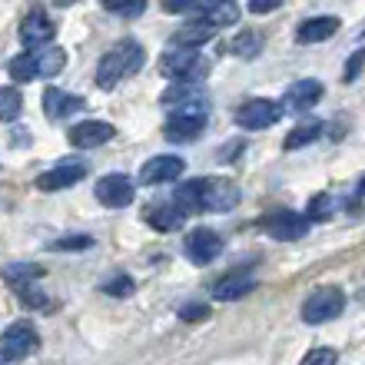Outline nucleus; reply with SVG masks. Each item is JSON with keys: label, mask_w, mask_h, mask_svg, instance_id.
Wrapping results in <instances>:
<instances>
[{"label": "nucleus", "mask_w": 365, "mask_h": 365, "mask_svg": "<svg viewBox=\"0 0 365 365\" xmlns=\"http://www.w3.org/2000/svg\"><path fill=\"white\" fill-rule=\"evenodd\" d=\"M252 286H256V279H252L250 269L230 272V276H222L220 282L212 286V299H216V302H236V299L250 296Z\"/></svg>", "instance_id": "obj_19"}, {"label": "nucleus", "mask_w": 365, "mask_h": 365, "mask_svg": "<svg viewBox=\"0 0 365 365\" xmlns=\"http://www.w3.org/2000/svg\"><path fill=\"white\" fill-rule=\"evenodd\" d=\"M67 136L77 150H93V146L110 143L116 136V130H113V123H106V120H83V123L70 126Z\"/></svg>", "instance_id": "obj_13"}, {"label": "nucleus", "mask_w": 365, "mask_h": 365, "mask_svg": "<svg viewBox=\"0 0 365 365\" xmlns=\"http://www.w3.org/2000/svg\"><path fill=\"white\" fill-rule=\"evenodd\" d=\"M20 110H24V96H20L17 87H0V120L10 123V120H17Z\"/></svg>", "instance_id": "obj_29"}, {"label": "nucleus", "mask_w": 365, "mask_h": 365, "mask_svg": "<svg viewBox=\"0 0 365 365\" xmlns=\"http://www.w3.org/2000/svg\"><path fill=\"white\" fill-rule=\"evenodd\" d=\"M182 252H186V259H190V262H196V266H206V262H212L222 252L220 232H212V230H192L190 236L182 240Z\"/></svg>", "instance_id": "obj_11"}, {"label": "nucleus", "mask_w": 365, "mask_h": 365, "mask_svg": "<svg viewBox=\"0 0 365 365\" xmlns=\"http://www.w3.org/2000/svg\"><path fill=\"white\" fill-rule=\"evenodd\" d=\"M180 316L186 319V322H202V319L210 316V309L202 306V302H186V306L180 309Z\"/></svg>", "instance_id": "obj_36"}, {"label": "nucleus", "mask_w": 365, "mask_h": 365, "mask_svg": "<svg viewBox=\"0 0 365 365\" xmlns=\"http://www.w3.org/2000/svg\"><path fill=\"white\" fill-rule=\"evenodd\" d=\"M173 202L180 206L186 216L190 212H230L236 202H240V186L230 180H220V176H200V180L182 182L176 190Z\"/></svg>", "instance_id": "obj_1"}, {"label": "nucleus", "mask_w": 365, "mask_h": 365, "mask_svg": "<svg viewBox=\"0 0 365 365\" xmlns=\"http://www.w3.org/2000/svg\"><path fill=\"white\" fill-rule=\"evenodd\" d=\"M336 362H339L336 349H312L309 356H302L299 365H336Z\"/></svg>", "instance_id": "obj_32"}, {"label": "nucleus", "mask_w": 365, "mask_h": 365, "mask_svg": "<svg viewBox=\"0 0 365 365\" xmlns=\"http://www.w3.org/2000/svg\"><path fill=\"white\" fill-rule=\"evenodd\" d=\"M206 130V110H173L163 126V136L170 143H192Z\"/></svg>", "instance_id": "obj_6"}, {"label": "nucleus", "mask_w": 365, "mask_h": 365, "mask_svg": "<svg viewBox=\"0 0 365 365\" xmlns=\"http://www.w3.org/2000/svg\"><path fill=\"white\" fill-rule=\"evenodd\" d=\"M216 30L206 17H196V20H186L173 37H170V47H180V50H200L202 43H210L216 37Z\"/></svg>", "instance_id": "obj_15"}, {"label": "nucleus", "mask_w": 365, "mask_h": 365, "mask_svg": "<svg viewBox=\"0 0 365 365\" xmlns=\"http://www.w3.org/2000/svg\"><path fill=\"white\" fill-rule=\"evenodd\" d=\"M332 212H336V196H332V192H319V196L309 200L306 220L309 222H326V220H332Z\"/></svg>", "instance_id": "obj_27"}, {"label": "nucleus", "mask_w": 365, "mask_h": 365, "mask_svg": "<svg viewBox=\"0 0 365 365\" xmlns=\"http://www.w3.org/2000/svg\"><path fill=\"white\" fill-rule=\"evenodd\" d=\"M160 103L173 106V110H206L210 93L202 90V83H173V87L160 96Z\"/></svg>", "instance_id": "obj_16"}, {"label": "nucleus", "mask_w": 365, "mask_h": 365, "mask_svg": "<svg viewBox=\"0 0 365 365\" xmlns=\"http://www.w3.org/2000/svg\"><path fill=\"white\" fill-rule=\"evenodd\" d=\"M37 346H40V336L30 322H14V326H7L0 332V356L7 362H20V359L34 356Z\"/></svg>", "instance_id": "obj_5"}, {"label": "nucleus", "mask_w": 365, "mask_h": 365, "mask_svg": "<svg viewBox=\"0 0 365 365\" xmlns=\"http://www.w3.org/2000/svg\"><path fill=\"white\" fill-rule=\"evenodd\" d=\"M0 365H7V359H4V356H0Z\"/></svg>", "instance_id": "obj_39"}, {"label": "nucleus", "mask_w": 365, "mask_h": 365, "mask_svg": "<svg viewBox=\"0 0 365 365\" xmlns=\"http://www.w3.org/2000/svg\"><path fill=\"white\" fill-rule=\"evenodd\" d=\"M365 67V47L362 50H356V53H352V57H349V63H346V73H342V80H346V83H352V80L359 77V70Z\"/></svg>", "instance_id": "obj_35"}, {"label": "nucleus", "mask_w": 365, "mask_h": 365, "mask_svg": "<svg viewBox=\"0 0 365 365\" xmlns=\"http://www.w3.org/2000/svg\"><path fill=\"white\" fill-rule=\"evenodd\" d=\"M339 27H342L339 17H309L296 27V40L299 43H322V40L336 37Z\"/></svg>", "instance_id": "obj_21"}, {"label": "nucleus", "mask_w": 365, "mask_h": 365, "mask_svg": "<svg viewBox=\"0 0 365 365\" xmlns=\"http://www.w3.org/2000/svg\"><path fill=\"white\" fill-rule=\"evenodd\" d=\"M4 282H10V286H17V292L20 289H27V286H34L40 276H43V269L40 266H34V262H10V266H4Z\"/></svg>", "instance_id": "obj_22"}, {"label": "nucleus", "mask_w": 365, "mask_h": 365, "mask_svg": "<svg viewBox=\"0 0 365 365\" xmlns=\"http://www.w3.org/2000/svg\"><path fill=\"white\" fill-rule=\"evenodd\" d=\"M93 240L90 236H63V240L50 242V250H90Z\"/></svg>", "instance_id": "obj_34"}, {"label": "nucleus", "mask_w": 365, "mask_h": 365, "mask_svg": "<svg viewBox=\"0 0 365 365\" xmlns=\"http://www.w3.org/2000/svg\"><path fill=\"white\" fill-rule=\"evenodd\" d=\"M83 176H87V166L80 163V160H67V163H60V166H53V170H47V173H40L37 190H43V192L67 190V186L83 180Z\"/></svg>", "instance_id": "obj_14"}, {"label": "nucleus", "mask_w": 365, "mask_h": 365, "mask_svg": "<svg viewBox=\"0 0 365 365\" xmlns=\"http://www.w3.org/2000/svg\"><path fill=\"white\" fill-rule=\"evenodd\" d=\"M279 116H282V106L266 100V96H256V100H246V103L236 110V123L242 130H266V126H276Z\"/></svg>", "instance_id": "obj_7"}, {"label": "nucleus", "mask_w": 365, "mask_h": 365, "mask_svg": "<svg viewBox=\"0 0 365 365\" xmlns=\"http://www.w3.org/2000/svg\"><path fill=\"white\" fill-rule=\"evenodd\" d=\"M356 192H359V196H365V176H362V180H359V186H356Z\"/></svg>", "instance_id": "obj_38"}, {"label": "nucleus", "mask_w": 365, "mask_h": 365, "mask_svg": "<svg viewBox=\"0 0 365 365\" xmlns=\"http://www.w3.org/2000/svg\"><path fill=\"white\" fill-rule=\"evenodd\" d=\"M106 10L116 14V17H140L146 10L143 0H130V4H120V0H106Z\"/></svg>", "instance_id": "obj_31"}, {"label": "nucleus", "mask_w": 365, "mask_h": 365, "mask_svg": "<svg viewBox=\"0 0 365 365\" xmlns=\"http://www.w3.org/2000/svg\"><path fill=\"white\" fill-rule=\"evenodd\" d=\"M67 67V53H63V50L60 47H43L37 53V73L40 77H57L60 70Z\"/></svg>", "instance_id": "obj_25"}, {"label": "nucleus", "mask_w": 365, "mask_h": 365, "mask_svg": "<svg viewBox=\"0 0 365 365\" xmlns=\"http://www.w3.org/2000/svg\"><path fill=\"white\" fill-rule=\"evenodd\" d=\"M202 17L210 20L212 27H230L240 20V7L232 0H220V4H206V14Z\"/></svg>", "instance_id": "obj_26"}, {"label": "nucleus", "mask_w": 365, "mask_h": 365, "mask_svg": "<svg viewBox=\"0 0 365 365\" xmlns=\"http://www.w3.org/2000/svg\"><path fill=\"white\" fill-rule=\"evenodd\" d=\"M182 170H186V160H180V156H153L140 170V182L143 186H163V182L180 180Z\"/></svg>", "instance_id": "obj_12"}, {"label": "nucleus", "mask_w": 365, "mask_h": 365, "mask_svg": "<svg viewBox=\"0 0 365 365\" xmlns=\"http://www.w3.org/2000/svg\"><path fill=\"white\" fill-rule=\"evenodd\" d=\"M319 133H322V123H319V120H302V123H296L292 133L286 136V150H302V146L316 143Z\"/></svg>", "instance_id": "obj_23"}, {"label": "nucleus", "mask_w": 365, "mask_h": 365, "mask_svg": "<svg viewBox=\"0 0 365 365\" xmlns=\"http://www.w3.org/2000/svg\"><path fill=\"white\" fill-rule=\"evenodd\" d=\"M160 73L170 77L173 83H200L210 73V60L202 57V53H196V50L170 47L160 57Z\"/></svg>", "instance_id": "obj_3"}, {"label": "nucleus", "mask_w": 365, "mask_h": 365, "mask_svg": "<svg viewBox=\"0 0 365 365\" xmlns=\"http://www.w3.org/2000/svg\"><path fill=\"white\" fill-rule=\"evenodd\" d=\"M143 67V47L136 40H120L106 50L100 63H96V87L100 90H113L120 80L133 77L136 70Z\"/></svg>", "instance_id": "obj_2"}, {"label": "nucleus", "mask_w": 365, "mask_h": 365, "mask_svg": "<svg viewBox=\"0 0 365 365\" xmlns=\"http://www.w3.org/2000/svg\"><path fill=\"white\" fill-rule=\"evenodd\" d=\"M309 226H312V222L306 220V212H289V210H279L262 220V230L269 232L272 240H282V242L302 240L309 232Z\"/></svg>", "instance_id": "obj_9"}, {"label": "nucleus", "mask_w": 365, "mask_h": 365, "mask_svg": "<svg viewBox=\"0 0 365 365\" xmlns=\"http://www.w3.org/2000/svg\"><path fill=\"white\" fill-rule=\"evenodd\" d=\"M136 196V186L126 173H106L103 180H96V200L103 202L106 210H123Z\"/></svg>", "instance_id": "obj_8"}, {"label": "nucleus", "mask_w": 365, "mask_h": 365, "mask_svg": "<svg viewBox=\"0 0 365 365\" xmlns=\"http://www.w3.org/2000/svg\"><path fill=\"white\" fill-rule=\"evenodd\" d=\"M10 77L17 80V83H30V80H37V53H17V57L10 60Z\"/></svg>", "instance_id": "obj_28"}, {"label": "nucleus", "mask_w": 365, "mask_h": 365, "mask_svg": "<svg viewBox=\"0 0 365 365\" xmlns=\"http://www.w3.org/2000/svg\"><path fill=\"white\" fill-rule=\"evenodd\" d=\"M17 296H20V302H24V306H27V309H43V306H47V296H43V292H40L37 286L20 289Z\"/></svg>", "instance_id": "obj_33"}, {"label": "nucleus", "mask_w": 365, "mask_h": 365, "mask_svg": "<svg viewBox=\"0 0 365 365\" xmlns=\"http://www.w3.org/2000/svg\"><path fill=\"white\" fill-rule=\"evenodd\" d=\"M319 100H322V83L319 80H296L292 87L282 93V110L286 113H302V110H309V106H316Z\"/></svg>", "instance_id": "obj_17"}, {"label": "nucleus", "mask_w": 365, "mask_h": 365, "mask_svg": "<svg viewBox=\"0 0 365 365\" xmlns=\"http://www.w3.org/2000/svg\"><path fill=\"white\" fill-rule=\"evenodd\" d=\"M143 220L150 222L153 230H160V232H173V230H180L182 222H186V212H182L173 200H166V202H153V206H146Z\"/></svg>", "instance_id": "obj_20"}, {"label": "nucleus", "mask_w": 365, "mask_h": 365, "mask_svg": "<svg viewBox=\"0 0 365 365\" xmlns=\"http://www.w3.org/2000/svg\"><path fill=\"white\" fill-rule=\"evenodd\" d=\"M83 106H87V100L77 93H67V90H57V87L43 90V113L50 120H67V116L80 113Z\"/></svg>", "instance_id": "obj_18"}, {"label": "nucleus", "mask_w": 365, "mask_h": 365, "mask_svg": "<svg viewBox=\"0 0 365 365\" xmlns=\"http://www.w3.org/2000/svg\"><path fill=\"white\" fill-rule=\"evenodd\" d=\"M259 50H262V37L256 30H242V34H236V37L230 40V53L240 60H252Z\"/></svg>", "instance_id": "obj_24"}, {"label": "nucleus", "mask_w": 365, "mask_h": 365, "mask_svg": "<svg viewBox=\"0 0 365 365\" xmlns=\"http://www.w3.org/2000/svg\"><path fill=\"white\" fill-rule=\"evenodd\" d=\"M57 37V27H53V20L43 14V10H30L24 24H20V43L27 50H43L50 47V40Z\"/></svg>", "instance_id": "obj_10"}, {"label": "nucleus", "mask_w": 365, "mask_h": 365, "mask_svg": "<svg viewBox=\"0 0 365 365\" xmlns=\"http://www.w3.org/2000/svg\"><path fill=\"white\" fill-rule=\"evenodd\" d=\"M362 37H365V27H362Z\"/></svg>", "instance_id": "obj_40"}, {"label": "nucleus", "mask_w": 365, "mask_h": 365, "mask_svg": "<svg viewBox=\"0 0 365 365\" xmlns=\"http://www.w3.org/2000/svg\"><path fill=\"white\" fill-rule=\"evenodd\" d=\"M342 309H346V292L326 286V289H316L302 302V319L309 326H322V322H332V319L342 316Z\"/></svg>", "instance_id": "obj_4"}, {"label": "nucleus", "mask_w": 365, "mask_h": 365, "mask_svg": "<svg viewBox=\"0 0 365 365\" xmlns=\"http://www.w3.org/2000/svg\"><path fill=\"white\" fill-rule=\"evenodd\" d=\"M279 7H282L279 0H252L250 4L252 14H272V10H279Z\"/></svg>", "instance_id": "obj_37"}, {"label": "nucleus", "mask_w": 365, "mask_h": 365, "mask_svg": "<svg viewBox=\"0 0 365 365\" xmlns=\"http://www.w3.org/2000/svg\"><path fill=\"white\" fill-rule=\"evenodd\" d=\"M133 279L130 276H123V272H120V276H113V279H106L103 282V292L106 296H116V299H126V296H133Z\"/></svg>", "instance_id": "obj_30"}]
</instances>
